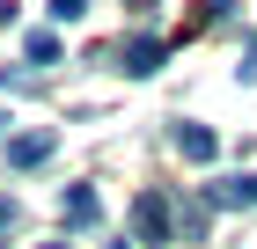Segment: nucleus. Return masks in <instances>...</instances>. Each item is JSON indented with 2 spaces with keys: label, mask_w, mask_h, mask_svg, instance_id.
<instances>
[{
  "label": "nucleus",
  "mask_w": 257,
  "mask_h": 249,
  "mask_svg": "<svg viewBox=\"0 0 257 249\" xmlns=\"http://www.w3.org/2000/svg\"><path fill=\"white\" fill-rule=\"evenodd\" d=\"M133 234H140V242H177L169 191H140V198H133Z\"/></svg>",
  "instance_id": "f257e3e1"
},
{
  "label": "nucleus",
  "mask_w": 257,
  "mask_h": 249,
  "mask_svg": "<svg viewBox=\"0 0 257 249\" xmlns=\"http://www.w3.org/2000/svg\"><path fill=\"white\" fill-rule=\"evenodd\" d=\"M118 59H125V74H133V81L162 74V37H147V30H133V37L118 44Z\"/></svg>",
  "instance_id": "f03ea898"
},
{
  "label": "nucleus",
  "mask_w": 257,
  "mask_h": 249,
  "mask_svg": "<svg viewBox=\"0 0 257 249\" xmlns=\"http://www.w3.org/2000/svg\"><path fill=\"white\" fill-rule=\"evenodd\" d=\"M59 220H66V227H96V220H103V198L88 191V183H66V191H59Z\"/></svg>",
  "instance_id": "7ed1b4c3"
},
{
  "label": "nucleus",
  "mask_w": 257,
  "mask_h": 249,
  "mask_svg": "<svg viewBox=\"0 0 257 249\" xmlns=\"http://www.w3.org/2000/svg\"><path fill=\"white\" fill-rule=\"evenodd\" d=\"M52 147H59L52 132H15V139H8V169H37Z\"/></svg>",
  "instance_id": "20e7f679"
},
{
  "label": "nucleus",
  "mask_w": 257,
  "mask_h": 249,
  "mask_svg": "<svg viewBox=\"0 0 257 249\" xmlns=\"http://www.w3.org/2000/svg\"><path fill=\"white\" fill-rule=\"evenodd\" d=\"M206 227H213V198H191L177 212V242H206Z\"/></svg>",
  "instance_id": "39448f33"
},
{
  "label": "nucleus",
  "mask_w": 257,
  "mask_h": 249,
  "mask_svg": "<svg viewBox=\"0 0 257 249\" xmlns=\"http://www.w3.org/2000/svg\"><path fill=\"white\" fill-rule=\"evenodd\" d=\"M177 154H184V161H213V154H220V139L206 132V125H177Z\"/></svg>",
  "instance_id": "423d86ee"
},
{
  "label": "nucleus",
  "mask_w": 257,
  "mask_h": 249,
  "mask_svg": "<svg viewBox=\"0 0 257 249\" xmlns=\"http://www.w3.org/2000/svg\"><path fill=\"white\" fill-rule=\"evenodd\" d=\"M206 198H213V205H242V212H250V205H257V176H228V183H213Z\"/></svg>",
  "instance_id": "0eeeda50"
},
{
  "label": "nucleus",
  "mask_w": 257,
  "mask_h": 249,
  "mask_svg": "<svg viewBox=\"0 0 257 249\" xmlns=\"http://www.w3.org/2000/svg\"><path fill=\"white\" fill-rule=\"evenodd\" d=\"M52 59H59V37H52V30H37V37H30V66H52Z\"/></svg>",
  "instance_id": "6e6552de"
},
{
  "label": "nucleus",
  "mask_w": 257,
  "mask_h": 249,
  "mask_svg": "<svg viewBox=\"0 0 257 249\" xmlns=\"http://www.w3.org/2000/svg\"><path fill=\"white\" fill-rule=\"evenodd\" d=\"M88 15V0H52V22H81Z\"/></svg>",
  "instance_id": "1a4fd4ad"
},
{
  "label": "nucleus",
  "mask_w": 257,
  "mask_h": 249,
  "mask_svg": "<svg viewBox=\"0 0 257 249\" xmlns=\"http://www.w3.org/2000/svg\"><path fill=\"white\" fill-rule=\"evenodd\" d=\"M22 227V205H15V198H0V234H15Z\"/></svg>",
  "instance_id": "9d476101"
},
{
  "label": "nucleus",
  "mask_w": 257,
  "mask_h": 249,
  "mask_svg": "<svg viewBox=\"0 0 257 249\" xmlns=\"http://www.w3.org/2000/svg\"><path fill=\"white\" fill-rule=\"evenodd\" d=\"M125 8H133V15H147V8H155V0H125Z\"/></svg>",
  "instance_id": "9b49d317"
},
{
  "label": "nucleus",
  "mask_w": 257,
  "mask_h": 249,
  "mask_svg": "<svg viewBox=\"0 0 257 249\" xmlns=\"http://www.w3.org/2000/svg\"><path fill=\"white\" fill-rule=\"evenodd\" d=\"M44 249H74V242H44Z\"/></svg>",
  "instance_id": "f8f14e48"
},
{
  "label": "nucleus",
  "mask_w": 257,
  "mask_h": 249,
  "mask_svg": "<svg viewBox=\"0 0 257 249\" xmlns=\"http://www.w3.org/2000/svg\"><path fill=\"white\" fill-rule=\"evenodd\" d=\"M110 249H133V242H110Z\"/></svg>",
  "instance_id": "ddd939ff"
},
{
  "label": "nucleus",
  "mask_w": 257,
  "mask_h": 249,
  "mask_svg": "<svg viewBox=\"0 0 257 249\" xmlns=\"http://www.w3.org/2000/svg\"><path fill=\"white\" fill-rule=\"evenodd\" d=\"M0 132H8V117H0Z\"/></svg>",
  "instance_id": "4468645a"
}]
</instances>
